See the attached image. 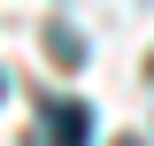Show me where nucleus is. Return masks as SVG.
<instances>
[{
	"label": "nucleus",
	"mask_w": 154,
	"mask_h": 146,
	"mask_svg": "<svg viewBox=\"0 0 154 146\" xmlns=\"http://www.w3.org/2000/svg\"><path fill=\"white\" fill-rule=\"evenodd\" d=\"M46 146H93V108L85 100H46Z\"/></svg>",
	"instance_id": "obj_1"
},
{
	"label": "nucleus",
	"mask_w": 154,
	"mask_h": 146,
	"mask_svg": "<svg viewBox=\"0 0 154 146\" xmlns=\"http://www.w3.org/2000/svg\"><path fill=\"white\" fill-rule=\"evenodd\" d=\"M0 92H8V77H0Z\"/></svg>",
	"instance_id": "obj_2"
},
{
	"label": "nucleus",
	"mask_w": 154,
	"mask_h": 146,
	"mask_svg": "<svg viewBox=\"0 0 154 146\" xmlns=\"http://www.w3.org/2000/svg\"><path fill=\"white\" fill-rule=\"evenodd\" d=\"M123 146H139V138H123Z\"/></svg>",
	"instance_id": "obj_3"
}]
</instances>
